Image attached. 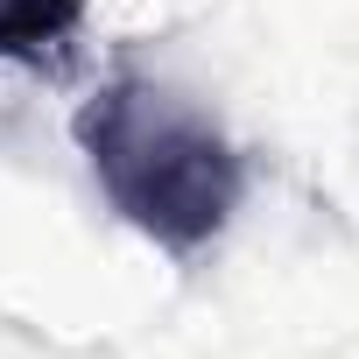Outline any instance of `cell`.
Returning <instances> with one entry per match:
<instances>
[{
  "instance_id": "6da1fadb",
  "label": "cell",
  "mask_w": 359,
  "mask_h": 359,
  "mask_svg": "<svg viewBox=\"0 0 359 359\" xmlns=\"http://www.w3.org/2000/svg\"><path fill=\"white\" fill-rule=\"evenodd\" d=\"M71 134L99 176L106 205L162 254L198 261L233 226L247 162L219 134V120L198 113L184 92H169L141 71H120L78 106Z\"/></svg>"
},
{
  "instance_id": "7a4b0ae2",
  "label": "cell",
  "mask_w": 359,
  "mask_h": 359,
  "mask_svg": "<svg viewBox=\"0 0 359 359\" xmlns=\"http://www.w3.org/2000/svg\"><path fill=\"white\" fill-rule=\"evenodd\" d=\"M85 22V0H0V64L57 71Z\"/></svg>"
}]
</instances>
